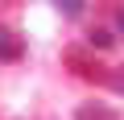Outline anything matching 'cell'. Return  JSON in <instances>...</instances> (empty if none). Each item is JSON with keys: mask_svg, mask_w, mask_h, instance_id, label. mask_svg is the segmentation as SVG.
Wrapping results in <instances>:
<instances>
[{"mask_svg": "<svg viewBox=\"0 0 124 120\" xmlns=\"http://www.w3.org/2000/svg\"><path fill=\"white\" fill-rule=\"evenodd\" d=\"M108 87L124 95V66H112V71H108Z\"/></svg>", "mask_w": 124, "mask_h": 120, "instance_id": "8992f818", "label": "cell"}, {"mask_svg": "<svg viewBox=\"0 0 124 120\" xmlns=\"http://www.w3.org/2000/svg\"><path fill=\"white\" fill-rule=\"evenodd\" d=\"M75 120H120V112H112V108H103V104H79Z\"/></svg>", "mask_w": 124, "mask_h": 120, "instance_id": "7a4b0ae2", "label": "cell"}, {"mask_svg": "<svg viewBox=\"0 0 124 120\" xmlns=\"http://www.w3.org/2000/svg\"><path fill=\"white\" fill-rule=\"evenodd\" d=\"M87 37H91V46H95V50H108V46L116 41V37H112L108 29H95V33H87Z\"/></svg>", "mask_w": 124, "mask_h": 120, "instance_id": "5b68a950", "label": "cell"}, {"mask_svg": "<svg viewBox=\"0 0 124 120\" xmlns=\"http://www.w3.org/2000/svg\"><path fill=\"white\" fill-rule=\"evenodd\" d=\"M0 58H4V62H17L21 58V37L13 29H0Z\"/></svg>", "mask_w": 124, "mask_h": 120, "instance_id": "3957f363", "label": "cell"}, {"mask_svg": "<svg viewBox=\"0 0 124 120\" xmlns=\"http://www.w3.org/2000/svg\"><path fill=\"white\" fill-rule=\"evenodd\" d=\"M50 4L62 13V17H79L83 13V4H87V0H50Z\"/></svg>", "mask_w": 124, "mask_h": 120, "instance_id": "277c9868", "label": "cell"}, {"mask_svg": "<svg viewBox=\"0 0 124 120\" xmlns=\"http://www.w3.org/2000/svg\"><path fill=\"white\" fill-rule=\"evenodd\" d=\"M66 66H70L79 79H103V83H108V71L95 62V58H87V50H79V46L66 50Z\"/></svg>", "mask_w": 124, "mask_h": 120, "instance_id": "6da1fadb", "label": "cell"}, {"mask_svg": "<svg viewBox=\"0 0 124 120\" xmlns=\"http://www.w3.org/2000/svg\"><path fill=\"white\" fill-rule=\"evenodd\" d=\"M116 29H120V33H124V8H120V13H116Z\"/></svg>", "mask_w": 124, "mask_h": 120, "instance_id": "52a82bcc", "label": "cell"}]
</instances>
